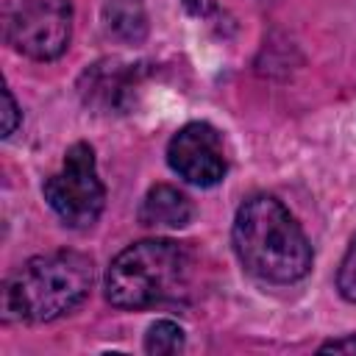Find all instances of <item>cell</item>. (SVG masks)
<instances>
[{
    "label": "cell",
    "instance_id": "7c38bea8",
    "mask_svg": "<svg viewBox=\"0 0 356 356\" xmlns=\"http://www.w3.org/2000/svg\"><path fill=\"white\" fill-rule=\"evenodd\" d=\"M19 125V106L11 95V89H3V136H11Z\"/></svg>",
    "mask_w": 356,
    "mask_h": 356
},
{
    "label": "cell",
    "instance_id": "5b68a950",
    "mask_svg": "<svg viewBox=\"0 0 356 356\" xmlns=\"http://www.w3.org/2000/svg\"><path fill=\"white\" fill-rule=\"evenodd\" d=\"M3 36L17 53L33 61H53L70 47L72 3L8 0L3 8Z\"/></svg>",
    "mask_w": 356,
    "mask_h": 356
},
{
    "label": "cell",
    "instance_id": "3957f363",
    "mask_svg": "<svg viewBox=\"0 0 356 356\" xmlns=\"http://www.w3.org/2000/svg\"><path fill=\"white\" fill-rule=\"evenodd\" d=\"M192 253L172 239H142L120 250L106 270V298L117 309L178 300L192 284Z\"/></svg>",
    "mask_w": 356,
    "mask_h": 356
},
{
    "label": "cell",
    "instance_id": "52a82bcc",
    "mask_svg": "<svg viewBox=\"0 0 356 356\" xmlns=\"http://www.w3.org/2000/svg\"><path fill=\"white\" fill-rule=\"evenodd\" d=\"M134 86H136V70L131 64H120V61H108V58L92 64L78 81V92H81L83 103L95 106L100 111L122 108L125 97Z\"/></svg>",
    "mask_w": 356,
    "mask_h": 356
},
{
    "label": "cell",
    "instance_id": "30bf717a",
    "mask_svg": "<svg viewBox=\"0 0 356 356\" xmlns=\"http://www.w3.org/2000/svg\"><path fill=\"white\" fill-rule=\"evenodd\" d=\"M184 342H186L184 328L172 320H156L145 334V350L153 356L178 353V350H184Z\"/></svg>",
    "mask_w": 356,
    "mask_h": 356
},
{
    "label": "cell",
    "instance_id": "9c48e42d",
    "mask_svg": "<svg viewBox=\"0 0 356 356\" xmlns=\"http://www.w3.org/2000/svg\"><path fill=\"white\" fill-rule=\"evenodd\" d=\"M100 19L106 33L122 44H142L150 33V17L142 0H106Z\"/></svg>",
    "mask_w": 356,
    "mask_h": 356
},
{
    "label": "cell",
    "instance_id": "ba28073f",
    "mask_svg": "<svg viewBox=\"0 0 356 356\" xmlns=\"http://www.w3.org/2000/svg\"><path fill=\"white\" fill-rule=\"evenodd\" d=\"M195 209L192 200L170 184H156L139 203V222L145 228H184L189 225Z\"/></svg>",
    "mask_w": 356,
    "mask_h": 356
},
{
    "label": "cell",
    "instance_id": "8992f818",
    "mask_svg": "<svg viewBox=\"0 0 356 356\" xmlns=\"http://www.w3.org/2000/svg\"><path fill=\"white\" fill-rule=\"evenodd\" d=\"M170 170L192 186H214L228 172L222 136L209 122H186L167 142Z\"/></svg>",
    "mask_w": 356,
    "mask_h": 356
},
{
    "label": "cell",
    "instance_id": "7a4b0ae2",
    "mask_svg": "<svg viewBox=\"0 0 356 356\" xmlns=\"http://www.w3.org/2000/svg\"><path fill=\"white\" fill-rule=\"evenodd\" d=\"M95 264L78 250H50L28 259L3 286V312L19 323H50L81 306L92 289Z\"/></svg>",
    "mask_w": 356,
    "mask_h": 356
},
{
    "label": "cell",
    "instance_id": "4fadbf2b",
    "mask_svg": "<svg viewBox=\"0 0 356 356\" xmlns=\"http://www.w3.org/2000/svg\"><path fill=\"white\" fill-rule=\"evenodd\" d=\"M320 353H356V334H348V337L323 342L320 345Z\"/></svg>",
    "mask_w": 356,
    "mask_h": 356
},
{
    "label": "cell",
    "instance_id": "8fae6325",
    "mask_svg": "<svg viewBox=\"0 0 356 356\" xmlns=\"http://www.w3.org/2000/svg\"><path fill=\"white\" fill-rule=\"evenodd\" d=\"M337 289L339 295L348 300V303H356V234L339 261V270H337Z\"/></svg>",
    "mask_w": 356,
    "mask_h": 356
},
{
    "label": "cell",
    "instance_id": "277c9868",
    "mask_svg": "<svg viewBox=\"0 0 356 356\" xmlns=\"http://www.w3.org/2000/svg\"><path fill=\"white\" fill-rule=\"evenodd\" d=\"M42 192L53 214L67 228H92L106 206V186L97 175L95 150L86 142H75L64 153L61 170L44 181Z\"/></svg>",
    "mask_w": 356,
    "mask_h": 356
},
{
    "label": "cell",
    "instance_id": "6da1fadb",
    "mask_svg": "<svg viewBox=\"0 0 356 356\" xmlns=\"http://www.w3.org/2000/svg\"><path fill=\"white\" fill-rule=\"evenodd\" d=\"M231 242L239 264L267 284H295L312 270V245L289 209L267 195H250L234 217Z\"/></svg>",
    "mask_w": 356,
    "mask_h": 356
}]
</instances>
